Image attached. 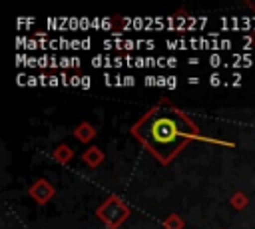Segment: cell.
Returning <instances> with one entry per match:
<instances>
[{
	"instance_id": "cell-1",
	"label": "cell",
	"mask_w": 255,
	"mask_h": 229,
	"mask_svg": "<svg viewBox=\"0 0 255 229\" xmlns=\"http://www.w3.org/2000/svg\"><path fill=\"white\" fill-rule=\"evenodd\" d=\"M131 135L159 163L167 165L187 143L199 139V127L169 100H161L131 125Z\"/></svg>"
},
{
	"instance_id": "cell-2",
	"label": "cell",
	"mask_w": 255,
	"mask_h": 229,
	"mask_svg": "<svg viewBox=\"0 0 255 229\" xmlns=\"http://www.w3.org/2000/svg\"><path fill=\"white\" fill-rule=\"evenodd\" d=\"M129 205L126 201H122L118 195H110L96 211V215L110 227V229H118L128 217H129Z\"/></svg>"
},
{
	"instance_id": "cell-3",
	"label": "cell",
	"mask_w": 255,
	"mask_h": 229,
	"mask_svg": "<svg viewBox=\"0 0 255 229\" xmlns=\"http://www.w3.org/2000/svg\"><path fill=\"white\" fill-rule=\"evenodd\" d=\"M54 187H52V183H48L44 177H40V179H36L32 185H30V195L38 201V203H48L52 197H54Z\"/></svg>"
},
{
	"instance_id": "cell-4",
	"label": "cell",
	"mask_w": 255,
	"mask_h": 229,
	"mask_svg": "<svg viewBox=\"0 0 255 229\" xmlns=\"http://www.w3.org/2000/svg\"><path fill=\"white\" fill-rule=\"evenodd\" d=\"M74 137L80 139L82 143H88V141H92V139L96 137V127L90 125L88 121H82V123L74 129Z\"/></svg>"
},
{
	"instance_id": "cell-5",
	"label": "cell",
	"mask_w": 255,
	"mask_h": 229,
	"mask_svg": "<svg viewBox=\"0 0 255 229\" xmlns=\"http://www.w3.org/2000/svg\"><path fill=\"white\" fill-rule=\"evenodd\" d=\"M82 159L86 161V165H88V167H98V165L104 161V153H102V149H100V147L90 145V147L84 151Z\"/></svg>"
},
{
	"instance_id": "cell-6",
	"label": "cell",
	"mask_w": 255,
	"mask_h": 229,
	"mask_svg": "<svg viewBox=\"0 0 255 229\" xmlns=\"http://www.w3.org/2000/svg\"><path fill=\"white\" fill-rule=\"evenodd\" d=\"M52 157L58 161V163H68L72 157H74V151H72V147L70 145H58L54 151H52Z\"/></svg>"
},
{
	"instance_id": "cell-7",
	"label": "cell",
	"mask_w": 255,
	"mask_h": 229,
	"mask_svg": "<svg viewBox=\"0 0 255 229\" xmlns=\"http://www.w3.org/2000/svg\"><path fill=\"white\" fill-rule=\"evenodd\" d=\"M163 227L165 229H183L185 223H183V219L179 215H169V217L163 219Z\"/></svg>"
},
{
	"instance_id": "cell-8",
	"label": "cell",
	"mask_w": 255,
	"mask_h": 229,
	"mask_svg": "<svg viewBox=\"0 0 255 229\" xmlns=\"http://www.w3.org/2000/svg\"><path fill=\"white\" fill-rule=\"evenodd\" d=\"M247 195L243 193V191H235L233 195H231V205L235 207V209H243V207H247Z\"/></svg>"
},
{
	"instance_id": "cell-9",
	"label": "cell",
	"mask_w": 255,
	"mask_h": 229,
	"mask_svg": "<svg viewBox=\"0 0 255 229\" xmlns=\"http://www.w3.org/2000/svg\"><path fill=\"white\" fill-rule=\"evenodd\" d=\"M209 82H211V86H219V76H217V74H213V76L209 78Z\"/></svg>"
},
{
	"instance_id": "cell-10",
	"label": "cell",
	"mask_w": 255,
	"mask_h": 229,
	"mask_svg": "<svg viewBox=\"0 0 255 229\" xmlns=\"http://www.w3.org/2000/svg\"><path fill=\"white\" fill-rule=\"evenodd\" d=\"M82 86H84V88H88V86H90V78H86V76H84V78H82Z\"/></svg>"
},
{
	"instance_id": "cell-11",
	"label": "cell",
	"mask_w": 255,
	"mask_h": 229,
	"mask_svg": "<svg viewBox=\"0 0 255 229\" xmlns=\"http://www.w3.org/2000/svg\"><path fill=\"white\" fill-rule=\"evenodd\" d=\"M48 80H50V84H52V86H56V84H58V78H56V76H50Z\"/></svg>"
},
{
	"instance_id": "cell-12",
	"label": "cell",
	"mask_w": 255,
	"mask_h": 229,
	"mask_svg": "<svg viewBox=\"0 0 255 229\" xmlns=\"http://www.w3.org/2000/svg\"><path fill=\"white\" fill-rule=\"evenodd\" d=\"M124 80H126V84H129V86L133 84V78H131V76H128V78H124Z\"/></svg>"
}]
</instances>
